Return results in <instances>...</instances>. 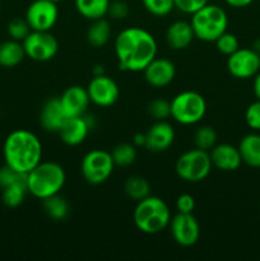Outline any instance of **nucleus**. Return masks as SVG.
Returning <instances> with one entry per match:
<instances>
[{
    "instance_id": "1",
    "label": "nucleus",
    "mask_w": 260,
    "mask_h": 261,
    "mask_svg": "<svg viewBox=\"0 0 260 261\" xmlns=\"http://www.w3.org/2000/svg\"><path fill=\"white\" fill-rule=\"evenodd\" d=\"M114 50L121 70L138 73L157 56V42L144 28L129 27L116 36Z\"/></svg>"
},
{
    "instance_id": "28",
    "label": "nucleus",
    "mask_w": 260,
    "mask_h": 261,
    "mask_svg": "<svg viewBox=\"0 0 260 261\" xmlns=\"http://www.w3.org/2000/svg\"><path fill=\"white\" fill-rule=\"evenodd\" d=\"M111 155L115 166L127 167V166H132L137 160V149H135L134 144L120 143L111 150Z\"/></svg>"
},
{
    "instance_id": "3",
    "label": "nucleus",
    "mask_w": 260,
    "mask_h": 261,
    "mask_svg": "<svg viewBox=\"0 0 260 261\" xmlns=\"http://www.w3.org/2000/svg\"><path fill=\"white\" fill-rule=\"evenodd\" d=\"M66 173L63 166L48 161H41L32 171L27 173V190L35 198L43 200L48 196L60 193L65 185Z\"/></svg>"
},
{
    "instance_id": "22",
    "label": "nucleus",
    "mask_w": 260,
    "mask_h": 261,
    "mask_svg": "<svg viewBox=\"0 0 260 261\" xmlns=\"http://www.w3.org/2000/svg\"><path fill=\"white\" fill-rule=\"evenodd\" d=\"M25 58L23 43L20 41L8 40L0 43V66L14 68Z\"/></svg>"
},
{
    "instance_id": "11",
    "label": "nucleus",
    "mask_w": 260,
    "mask_h": 261,
    "mask_svg": "<svg viewBox=\"0 0 260 261\" xmlns=\"http://www.w3.org/2000/svg\"><path fill=\"white\" fill-rule=\"evenodd\" d=\"M173 240L183 247H191L199 241L200 226L193 213H178L171 218L170 224Z\"/></svg>"
},
{
    "instance_id": "12",
    "label": "nucleus",
    "mask_w": 260,
    "mask_h": 261,
    "mask_svg": "<svg viewBox=\"0 0 260 261\" xmlns=\"http://www.w3.org/2000/svg\"><path fill=\"white\" fill-rule=\"evenodd\" d=\"M227 70L237 79H249L260 71V54L254 48H239L227 59Z\"/></svg>"
},
{
    "instance_id": "6",
    "label": "nucleus",
    "mask_w": 260,
    "mask_h": 261,
    "mask_svg": "<svg viewBox=\"0 0 260 261\" xmlns=\"http://www.w3.org/2000/svg\"><path fill=\"white\" fill-rule=\"evenodd\" d=\"M211 155L209 152L199 148L186 150L175 163L176 175L186 182H200L205 180L212 172Z\"/></svg>"
},
{
    "instance_id": "34",
    "label": "nucleus",
    "mask_w": 260,
    "mask_h": 261,
    "mask_svg": "<svg viewBox=\"0 0 260 261\" xmlns=\"http://www.w3.org/2000/svg\"><path fill=\"white\" fill-rule=\"evenodd\" d=\"M31 27L28 24V22L24 19H20V18H14L9 22L8 24V33L12 37V40L20 41L22 42L31 32Z\"/></svg>"
},
{
    "instance_id": "16",
    "label": "nucleus",
    "mask_w": 260,
    "mask_h": 261,
    "mask_svg": "<svg viewBox=\"0 0 260 261\" xmlns=\"http://www.w3.org/2000/svg\"><path fill=\"white\" fill-rule=\"evenodd\" d=\"M59 99L66 117L83 116L91 102L87 88L81 86L68 87Z\"/></svg>"
},
{
    "instance_id": "37",
    "label": "nucleus",
    "mask_w": 260,
    "mask_h": 261,
    "mask_svg": "<svg viewBox=\"0 0 260 261\" xmlns=\"http://www.w3.org/2000/svg\"><path fill=\"white\" fill-rule=\"evenodd\" d=\"M175 8L185 14H193L208 4V0H173Z\"/></svg>"
},
{
    "instance_id": "7",
    "label": "nucleus",
    "mask_w": 260,
    "mask_h": 261,
    "mask_svg": "<svg viewBox=\"0 0 260 261\" xmlns=\"http://www.w3.org/2000/svg\"><path fill=\"white\" fill-rule=\"evenodd\" d=\"M205 112V98L195 91L181 92L171 101V117L181 125L198 124Z\"/></svg>"
},
{
    "instance_id": "38",
    "label": "nucleus",
    "mask_w": 260,
    "mask_h": 261,
    "mask_svg": "<svg viewBox=\"0 0 260 261\" xmlns=\"http://www.w3.org/2000/svg\"><path fill=\"white\" fill-rule=\"evenodd\" d=\"M176 209L178 213H193L195 209V199L190 194H181L176 199Z\"/></svg>"
},
{
    "instance_id": "9",
    "label": "nucleus",
    "mask_w": 260,
    "mask_h": 261,
    "mask_svg": "<svg viewBox=\"0 0 260 261\" xmlns=\"http://www.w3.org/2000/svg\"><path fill=\"white\" fill-rule=\"evenodd\" d=\"M22 43L25 56L38 63L51 60L59 51V41L50 31H31Z\"/></svg>"
},
{
    "instance_id": "32",
    "label": "nucleus",
    "mask_w": 260,
    "mask_h": 261,
    "mask_svg": "<svg viewBox=\"0 0 260 261\" xmlns=\"http://www.w3.org/2000/svg\"><path fill=\"white\" fill-rule=\"evenodd\" d=\"M25 182L27 184V173L18 172V171L13 170L8 165L3 166L0 168V188L4 189L14 184Z\"/></svg>"
},
{
    "instance_id": "2",
    "label": "nucleus",
    "mask_w": 260,
    "mask_h": 261,
    "mask_svg": "<svg viewBox=\"0 0 260 261\" xmlns=\"http://www.w3.org/2000/svg\"><path fill=\"white\" fill-rule=\"evenodd\" d=\"M3 155L5 165L18 172L28 173L42 161V144L32 132L18 129L5 138Z\"/></svg>"
},
{
    "instance_id": "33",
    "label": "nucleus",
    "mask_w": 260,
    "mask_h": 261,
    "mask_svg": "<svg viewBox=\"0 0 260 261\" xmlns=\"http://www.w3.org/2000/svg\"><path fill=\"white\" fill-rule=\"evenodd\" d=\"M214 42H216L217 50L226 56H229L231 54H233L235 51H237L240 48V43L236 36L233 33L227 32V31L223 35L219 36Z\"/></svg>"
},
{
    "instance_id": "39",
    "label": "nucleus",
    "mask_w": 260,
    "mask_h": 261,
    "mask_svg": "<svg viewBox=\"0 0 260 261\" xmlns=\"http://www.w3.org/2000/svg\"><path fill=\"white\" fill-rule=\"evenodd\" d=\"M254 0H224L226 4H228L232 8H245L249 7Z\"/></svg>"
},
{
    "instance_id": "41",
    "label": "nucleus",
    "mask_w": 260,
    "mask_h": 261,
    "mask_svg": "<svg viewBox=\"0 0 260 261\" xmlns=\"http://www.w3.org/2000/svg\"><path fill=\"white\" fill-rule=\"evenodd\" d=\"M133 144H134L135 147H144L145 145V134H140V133L135 134L134 143H133Z\"/></svg>"
},
{
    "instance_id": "20",
    "label": "nucleus",
    "mask_w": 260,
    "mask_h": 261,
    "mask_svg": "<svg viewBox=\"0 0 260 261\" xmlns=\"http://www.w3.org/2000/svg\"><path fill=\"white\" fill-rule=\"evenodd\" d=\"M65 119L59 97H53L43 103L40 112V124L45 132L58 133Z\"/></svg>"
},
{
    "instance_id": "8",
    "label": "nucleus",
    "mask_w": 260,
    "mask_h": 261,
    "mask_svg": "<svg viewBox=\"0 0 260 261\" xmlns=\"http://www.w3.org/2000/svg\"><path fill=\"white\" fill-rule=\"evenodd\" d=\"M116 167L111 152L105 149L89 150L81 163V172L86 182L91 185H101L111 177Z\"/></svg>"
},
{
    "instance_id": "40",
    "label": "nucleus",
    "mask_w": 260,
    "mask_h": 261,
    "mask_svg": "<svg viewBox=\"0 0 260 261\" xmlns=\"http://www.w3.org/2000/svg\"><path fill=\"white\" fill-rule=\"evenodd\" d=\"M254 86H252V89H254V94L257 99H260V71L254 76Z\"/></svg>"
},
{
    "instance_id": "42",
    "label": "nucleus",
    "mask_w": 260,
    "mask_h": 261,
    "mask_svg": "<svg viewBox=\"0 0 260 261\" xmlns=\"http://www.w3.org/2000/svg\"><path fill=\"white\" fill-rule=\"evenodd\" d=\"M254 48L255 51H256V53H259L260 54V40H257V41H255L254 42Z\"/></svg>"
},
{
    "instance_id": "25",
    "label": "nucleus",
    "mask_w": 260,
    "mask_h": 261,
    "mask_svg": "<svg viewBox=\"0 0 260 261\" xmlns=\"http://www.w3.org/2000/svg\"><path fill=\"white\" fill-rule=\"evenodd\" d=\"M124 191L127 198L139 201L150 195V184L143 176H130L125 181Z\"/></svg>"
},
{
    "instance_id": "10",
    "label": "nucleus",
    "mask_w": 260,
    "mask_h": 261,
    "mask_svg": "<svg viewBox=\"0 0 260 261\" xmlns=\"http://www.w3.org/2000/svg\"><path fill=\"white\" fill-rule=\"evenodd\" d=\"M58 3L51 0H33L25 10V20L32 31H50L59 18Z\"/></svg>"
},
{
    "instance_id": "15",
    "label": "nucleus",
    "mask_w": 260,
    "mask_h": 261,
    "mask_svg": "<svg viewBox=\"0 0 260 261\" xmlns=\"http://www.w3.org/2000/svg\"><path fill=\"white\" fill-rule=\"evenodd\" d=\"M175 129L167 121H155L145 133L144 148L149 152L161 153L167 150L175 142Z\"/></svg>"
},
{
    "instance_id": "43",
    "label": "nucleus",
    "mask_w": 260,
    "mask_h": 261,
    "mask_svg": "<svg viewBox=\"0 0 260 261\" xmlns=\"http://www.w3.org/2000/svg\"><path fill=\"white\" fill-rule=\"evenodd\" d=\"M51 2H55V3H59V2H63V0H51Z\"/></svg>"
},
{
    "instance_id": "30",
    "label": "nucleus",
    "mask_w": 260,
    "mask_h": 261,
    "mask_svg": "<svg viewBox=\"0 0 260 261\" xmlns=\"http://www.w3.org/2000/svg\"><path fill=\"white\" fill-rule=\"evenodd\" d=\"M147 112L155 121H165L171 117V102L165 98H155L148 103Z\"/></svg>"
},
{
    "instance_id": "23",
    "label": "nucleus",
    "mask_w": 260,
    "mask_h": 261,
    "mask_svg": "<svg viewBox=\"0 0 260 261\" xmlns=\"http://www.w3.org/2000/svg\"><path fill=\"white\" fill-rule=\"evenodd\" d=\"M75 9L86 19L94 20L105 18L110 7V0H74Z\"/></svg>"
},
{
    "instance_id": "27",
    "label": "nucleus",
    "mask_w": 260,
    "mask_h": 261,
    "mask_svg": "<svg viewBox=\"0 0 260 261\" xmlns=\"http://www.w3.org/2000/svg\"><path fill=\"white\" fill-rule=\"evenodd\" d=\"M27 193L28 190L27 184L25 182H19L8 186V188L3 189V203H4V205H7L8 208H17V206H19L20 204L24 201Z\"/></svg>"
},
{
    "instance_id": "36",
    "label": "nucleus",
    "mask_w": 260,
    "mask_h": 261,
    "mask_svg": "<svg viewBox=\"0 0 260 261\" xmlns=\"http://www.w3.org/2000/svg\"><path fill=\"white\" fill-rule=\"evenodd\" d=\"M129 12L130 9L127 3H125L124 0H114V2H110L107 15H110L112 19H125L129 15Z\"/></svg>"
},
{
    "instance_id": "4",
    "label": "nucleus",
    "mask_w": 260,
    "mask_h": 261,
    "mask_svg": "<svg viewBox=\"0 0 260 261\" xmlns=\"http://www.w3.org/2000/svg\"><path fill=\"white\" fill-rule=\"evenodd\" d=\"M134 224L145 234H157L167 228L171 221V211L165 200L149 195L138 201L133 214Z\"/></svg>"
},
{
    "instance_id": "24",
    "label": "nucleus",
    "mask_w": 260,
    "mask_h": 261,
    "mask_svg": "<svg viewBox=\"0 0 260 261\" xmlns=\"http://www.w3.org/2000/svg\"><path fill=\"white\" fill-rule=\"evenodd\" d=\"M110 37H111V25L109 20L105 18L92 20V24L87 31V41L92 47H103L110 41Z\"/></svg>"
},
{
    "instance_id": "21",
    "label": "nucleus",
    "mask_w": 260,
    "mask_h": 261,
    "mask_svg": "<svg viewBox=\"0 0 260 261\" xmlns=\"http://www.w3.org/2000/svg\"><path fill=\"white\" fill-rule=\"evenodd\" d=\"M242 163L254 168H260V134L245 135L239 144Z\"/></svg>"
},
{
    "instance_id": "5",
    "label": "nucleus",
    "mask_w": 260,
    "mask_h": 261,
    "mask_svg": "<svg viewBox=\"0 0 260 261\" xmlns=\"http://www.w3.org/2000/svg\"><path fill=\"white\" fill-rule=\"evenodd\" d=\"M190 23L195 38L204 42H214L227 31L228 17L223 8L208 3L191 14Z\"/></svg>"
},
{
    "instance_id": "17",
    "label": "nucleus",
    "mask_w": 260,
    "mask_h": 261,
    "mask_svg": "<svg viewBox=\"0 0 260 261\" xmlns=\"http://www.w3.org/2000/svg\"><path fill=\"white\" fill-rule=\"evenodd\" d=\"M211 161L213 167L224 172H233L239 170L242 165V158L240 154L239 147L228 144V143H222L216 144L209 150Z\"/></svg>"
},
{
    "instance_id": "13",
    "label": "nucleus",
    "mask_w": 260,
    "mask_h": 261,
    "mask_svg": "<svg viewBox=\"0 0 260 261\" xmlns=\"http://www.w3.org/2000/svg\"><path fill=\"white\" fill-rule=\"evenodd\" d=\"M87 92L91 102L99 107H110L117 102L120 88L116 82L106 74L94 75L87 86Z\"/></svg>"
},
{
    "instance_id": "26",
    "label": "nucleus",
    "mask_w": 260,
    "mask_h": 261,
    "mask_svg": "<svg viewBox=\"0 0 260 261\" xmlns=\"http://www.w3.org/2000/svg\"><path fill=\"white\" fill-rule=\"evenodd\" d=\"M42 208L45 213L54 221H63L69 214V203L65 198L60 196L59 194L42 200Z\"/></svg>"
},
{
    "instance_id": "14",
    "label": "nucleus",
    "mask_w": 260,
    "mask_h": 261,
    "mask_svg": "<svg viewBox=\"0 0 260 261\" xmlns=\"http://www.w3.org/2000/svg\"><path fill=\"white\" fill-rule=\"evenodd\" d=\"M144 79L150 87L163 88L173 82L176 76V66L171 60L166 58L155 56L143 70Z\"/></svg>"
},
{
    "instance_id": "31",
    "label": "nucleus",
    "mask_w": 260,
    "mask_h": 261,
    "mask_svg": "<svg viewBox=\"0 0 260 261\" xmlns=\"http://www.w3.org/2000/svg\"><path fill=\"white\" fill-rule=\"evenodd\" d=\"M148 13L155 17H165L175 9L173 0H142Z\"/></svg>"
},
{
    "instance_id": "19",
    "label": "nucleus",
    "mask_w": 260,
    "mask_h": 261,
    "mask_svg": "<svg viewBox=\"0 0 260 261\" xmlns=\"http://www.w3.org/2000/svg\"><path fill=\"white\" fill-rule=\"evenodd\" d=\"M195 38L190 22L175 20L166 31V42L172 50H185Z\"/></svg>"
},
{
    "instance_id": "18",
    "label": "nucleus",
    "mask_w": 260,
    "mask_h": 261,
    "mask_svg": "<svg viewBox=\"0 0 260 261\" xmlns=\"http://www.w3.org/2000/svg\"><path fill=\"white\" fill-rule=\"evenodd\" d=\"M89 130H91V124L84 116L66 117L58 134L64 144L75 147L87 139Z\"/></svg>"
},
{
    "instance_id": "29",
    "label": "nucleus",
    "mask_w": 260,
    "mask_h": 261,
    "mask_svg": "<svg viewBox=\"0 0 260 261\" xmlns=\"http://www.w3.org/2000/svg\"><path fill=\"white\" fill-rule=\"evenodd\" d=\"M194 144L195 148L209 152L217 144V133L209 125H201L194 134Z\"/></svg>"
},
{
    "instance_id": "35",
    "label": "nucleus",
    "mask_w": 260,
    "mask_h": 261,
    "mask_svg": "<svg viewBox=\"0 0 260 261\" xmlns=\"http://www.w3.org/2000/svg\"><path fill=\"white\" fill-rule=\"evenodd\" d=\"M245 120H246V124L250 129L260 130V99H256L255 102H252L249 107L246 109L245 112Z\"/></svg>"
}]
</instances>
